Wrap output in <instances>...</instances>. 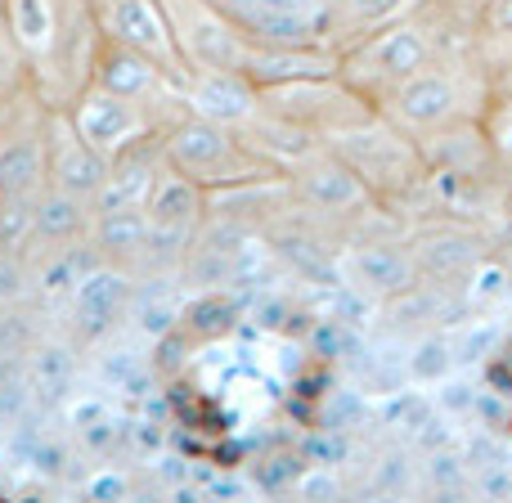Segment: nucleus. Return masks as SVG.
I'll return each mask as SVG.
<instances>
[{
	"label": "nucleus",
	"mask_w": 512,
	"mask_h": 503,
	"mask_svg": "<svg viewBox=\"0 0 512 503\" xmlns=\"http://www.w3.org/2000/svg\"><path fill=\"white\" fill-rule=\"evenodd\" d=\"M162 153H167V162L176 171H185L189 180L207 185V180H221L225 162H230V135L221 131V122L198 117V122L176 126L167 135V144H162Z\"/></svg>",
	"instance_id": "5"
},
{
	"label": "nucleus",
	"mask_w": 512,
	"mask_h": 503,
	"mask_svg": "<svg viewBox=\"0 0 512 503\" xmlns=\"http://www.w3.org/2000/svg\"><path fill=\"white\" fill-rule=\"evenodd\" d=\"M72 373H77V360L68 346H41L32 360V387L45 396H63L72 387Z\"/></svg>",
	"instance_id": "14"
},
{
	"label": "nucleus",
	"mask_w": 512,
	"mask_h": 503,
	"mask_svg": "<svg viewBox=\"0 0 512 503\" xmlns=\"http://www.w3.org/2000/svg\"><path fill=\"white\" fill-rule=\"evenodd\" d=\"M504 140H508V149H512V131H508V135H504Z\"/></svg>",
	"instance_id": "31"
},
{
	"label": "nucleus",
	"mask_w": 512,
	"mask_h": 503,
	"mask_svg": "<svg viewBox=\"0 0 512 503\" xmlns=\"http://www.w3.org/2000/svg\"><path fill=\"white\" fill-rule=\"evenodd\" d=\"M45 189L41 135H0V198H32Z\"/></svg>",
	"instance_id": "9"
},
{
	"label": "nucleus",
	"mask_w": 512,
	"mask_h": 503,
	"mask_svg": "<svg viewBox=\"0 0 512 503\" xmlns=\"http://www.w3.org/2000/svg\"><path fill=\"white\" fill-rule=\"evenodd\" d=\"M301 495H337V477L333 472H310V477L297 481Z\"/></svg>",
	"instance_id": "26"
},
{
	"label": "nucleus",
	"mask_w": 512,
	"mask_h": 503,
	"mask_svg": "<svg viewBox=\"0 0 512 503\" xmlns=\"http://www.w3.org/2000/svg\"><path fill=\"white\" fill-rule=\"evenodd\" d=\"M86 14H90V0L81 9H72V14H63L59 0H0L5 36L32 77H41L45 68H54V63L68 54V45H95L99 41V32L86 36V41L72 36L81 23H86Z\"/></svg>",
	"instance_id": "1"
},
{
	"label": "nucleus",
	"mask_w": 512,
	"mask_h": 503,
	"mask_svg": "<svg viewBox=\"0 0 512 503\" xmlns=\"http://www.w3.org/2000/svg\"><path fill=\"white\" fill-rule=\"evenodd\" d=\"M153 221L144 207H104L95 225V239L104 252H140L149 248Z\"/></svg>",
	"instance_id": "12"
},
{
	"label": "nucleus",
	"mask_w": 512,
	"mask_h": 503,
	"mask_svg": "<svg viewBox=\"0 0 512 503\" xmlns=\"http://www.w3.org/2000/svg\"><path fill=\"white\" fill-rule=\"evenodd\" d=\"M90 14H95L99 36L149 54L167 72L180 68V45H176V32H171V18L162 0H90Z\"/></svg>",
	"instance_id": "3"
},
{
	"label": "nucleus",
	"mask_w": 512,
	"mask_h": 503,
	"mask_svg": "<svg viewBox=\"0 0 512 503\" xmlns=\"http://www.w3.org/2000/svg\"><path fill=\"white\" fill-rule=\"evenodd\" d=\"M508 468H512V454H508Z\"/></svg>",
	"instance_id": "32"
},
{
	"label": "nucleus",
	"mask_w": 512,
	"mask_h": 503,
	"mask_svg": "<svg viewBox=\"0 0 512 503\" xmlns=\"http://www.w3.org/2000/svg\"><path fill=\"white\" fill-rule=\"evenodd\" d=\"M86 499H122L126 495V477L122 472H113V468H104V472H95V477H86Z\"/></svg>",
	"instance_id": "23"
},
{
	"label": "nucleus",
	"mask_w": 512,
	"mask_h": 503,
	"mask_svg": "<svg viewBox=\"0 0 512 503\" xmlns=\"http://www.w3.org/2000/svg\"><path fill=\"white\" fill-rule=\"evenodd\" d=\"M306 194L315 198L319 207H351L355 198H360V185H355V176L342 167H319L306 176Z\"/></svg>",
	"instance_id": "15"
},
{
	"label": "nucleus",
	"mask_w": 512,
	"mask_h": 503,
	"mask_svg": "<svg viewBox=\"0 0 512 503\" xmlns=\"http://www.w3.org/2000/svg\"><path fill=\"white\" fill-rule=\"evenodd\" d=\"M189 104L198 108V117L207 122H243L252 113V90L243 86L239 72H207L194 90H189Z\"/></svg>",
	"instance_id": "10"
},
{
	"label": "nucleus",
	"mask_w": 512,
	"mask_h": 503,
	"mask_svg": "<svg viewBox=\"0 0 512 503\" xmlns=\"http://www.w3.org/2000/svg\"><path fill=\"white\" fill-rule=\"evenodd\" d=\"M310 454H319V459H333V454H342V441H328V436H319V441H310Z\"/></svg>",
	"instance_id": "28"
},
{
	"label": "nucleus",
	"mask_w": 512,
	"mask_h": 503,
	"mask_svg": "<svg viewBox=\"0 0 512 503\" xmlns=\"http://www.w3.org/2000/svg\"><path fill=\"white\" fill-rule=\"evenodd\" d=\"M378 63L387 72H409L423 63V36L409 32V27H400V32H391L387 41L378 45Z\"/></svg>",
	"instance_id": "17"
},
{
	"label": "nucleus",
	"mask_w": 512,
	"mask_h": 503,
	"mask_svg": "<svg viewBox=\"0 0 512 503\" xmlns=\"http://www.w3.org/2000/svg\"><path fill=\"white\" fill-rule=\"evenodd\" d=\"M499 27H508V32H512V0L499 5Z\"/></svg>",
	"instance_id": "30"
},
{
	"label": "nucleus",
	"mask_w": 512,
	"mask_h": 503,
	"mask_svg": "<svg viewBox=\"0 0 512 503\" xmlns=\"http://www.w3.org/2000/svg\"><path fill=\"white\" fill-rule=\"evenodd\" d=\"M135 324L149 337H167L171 324H176V301H171V292H144V297L135 301Z\"/></svg>",
	"instance_id": "18"
},
{
	"label": "nucleus",
	"mask_w": 512,
	"mask_h": 503,
	"mask_svg": "<svg viewBox=\"0 0 512 503\" xmlns=\"http://www.w3.org/2000/svg\"><path fill=\"white\" fill-rule=\"evenodd\" d=\"M445 405H459V409H472L477 405V391L468 387V382H459V387H445Z\"/></svg>",
	"instance_id": "27"
},
{
	"label": "nucleus",
	"mask_w": 512,
	"mask_h": 503,
	"mask_svg": "<svg viewBox=\"0 0 512 503\" xmlns=\"http://www.w3.org/2000/svg\"><path fill=\"white\" fill-rule=\"evenodd\" d=\"M355 5L364 9V14H382L387 5H396V0H355Z\"/></svg>",
	"instance_id": "29"
},
{
	"label": "nucleus",
	"mask_w": 512,
	"mask_h": 503,
	"mask_svg": "<svg viewBox=\"0 0 512 503\" xmlns=\"http://www.w3.org/2000/svg\"><path fill=\"white\" fill-rule=\"evenodd\" d=\"M162 63H153L149 54L131 50V45L122 41H108V36H99L95 41V59H90V81L104 90H113V95H126V99H149L153 90H158L162 81Z\"/></svg>",
	"instance_id": "6"
},
{
	"label": "nucleus",
	"mask_w": 512,
	"mask_h": 503,
	"mask_svg": "<svg viewBox=\"0 0 512 503\" xmlns=\"http://www.w3.org/2000/svg\"><path fill=\"white\" fill-rule=\"evenodd\" d=\"M450 104H454V90H450V81H441V77H423L418 86H409V95H405V113L418 117V122H432V117L450 113Z\"/></svg>",
	"instance_id": "16"
},
{
	"label": "nucleus",
	"mask_w": 512,
	"mask_h": 503,
	"mask_svg": "<svg viewBox=\"0 0 512 503\" xmlns=\"http://www.w3.org/2000/svg\"><path fill=\"white\" fill-rule=\"evenodd\" d=\"M32 234V203L27 198H0V252H14Z\"/></svg>",
	"instance_id": "19"
},
{
	"label": "nucleus",
	"mask_w": 512,
	"mask_h": 503,
	"mask_svg": "<svg viewBox=\"0 0 512 503\" xmlns=\"http://www.w3.org/2000/svg\"><path fill=\"white\" fill-rule=\"evenodd\" d=\"M23 292V270L14 265V252H0V301Z\"/></svg>",
	"instance_id": "24"
},
{
	"label": "nucleus",
	"mask_w": 512,
	"mask_h": 503,
	"mask_svg": "<svg viewBox=\"0 0 512 503\" xmlns=\"http://www.w3.org/2000/svg\"><path fill=\"white\" fill-rule=\"evenodd\" d=\"M355 270H360V283L382 288V292H400V288H409V279H414V265H409L405 256L382 252V248L355 252Z\"/></svg>",
	"instance_id": "13"
},
{
	"label": "nucleus",
	"mask_w": 512,
	"mask_h": 503,
	"mask_svg": "<svg viewBox=\"0 0 512 503\" xmlns=\"http://www.w3.org/2000/svg\"><path fill=\"white\" fill-rule=\"evenodd\" d=\"M63 108H68L72 126L81 131V140L95 144L108 162H113L122 149H131L135 140L149 135V122H144V113H140V99L113 95V90L95 86V81H86Z\"/></svg>",
	"instance_id": "4"
},
{
	"label": "nucleus",
	"mask_w": 512,
	"mask_h": 503,
	"mask_svg": "<svg viewBox=\"0 0 512 503\" xmlns=\"http://www.w3.org/2000/svg\"><path fill=\"white\" fill-rule=\"evenodd\" d=\"M41 144H45V185L95 203L104 180H108V158L95 149V144L81 140V131L72 126L68 108H50Z\"/></svg>",
	"instance_id": "2"
},
{
	"label": "nucleus",
	"mask_w": 512,
	"mask_h": 503,
	"mask_svg": "<svg viewBox=\"0 0 512 503\" xmlns=\"http://www.w3.org/2000/svg\"><path fill=\"white\" fill-rule=\"evenodd\" d=\"M27 459H32V468L41 472V477H63V468H68V450H63L59 441H36Z\"/></svg>",
	"instance_id": "21"
},
{
	"label": "nucleus",
	"mask_w": 512,
	"mask_h": 503,
	"mask_svg": "<svg viewBox=\"0 0 512 503\" xmlns=\"http://www.w3.org/2000/svg\"><path fill=\"white\" fill-rule=\"evenodd\" d=\"M90 212H86V198L77 194H63V189H41L32 203V234L50 243H72L81 230H86Z\"/></svg>",
	"instance_id": "11"
},
{
	"label": "nucleus",
	"mask_w": 512,
	"mask_h": 503,
	"mask_svg": "<svg viewBox=\"0 0 512 503\" xmlns=\"http://www.w3.org/2000/svg\"><path fill=\"white\" fill-rule=\"evenodd\" d=\"M432 481L436 486H445V490H454L463 481V468L450 459V454H441V459H432Z\"/></svg>",
	"instance_id": "25"
},
{
	"label": "nucleus",
	"mask_w": 512,
	"mask_h": 503,
	"mask_svg": "<svg viewBox=\"0 0 512 503\" xmlns=\"http://www.w3.org/2000/svg\"><path fill=\"white\" fill-rule=\"evenodd\" d=\"M72 301H77L81 333L99 337L117 324V315H122L126 301H131V279H126L122 270H108V265H90L77 279V288H72Z\"/></svg>",
	"instance_id": "7"
},
{
	"label": "nucleus",
	"mask_w": 512,
	"mask_h": 503,
	"mask_svg": "<svg viewBox=\"0 0 512 503\" xmlns=\"http://www.w3.org/2000/svg\"><path fill=\"white\" fill-rule=\"evenodd\" d=\"M144 212H149V221L162 225V230H189V225L198 221V212H203V185L167 162V167L153 176L149 194H144Z\"/></svg>",
	"instance_id": "8"
},
{
	"label": "nucleus",
	"mask_w": 512,
	"mask_h": 503,
	"mask_svg": "<svg viewBox=\"0 0 512 503\" xmlns=\"http://www.w3.org/2000/svg\"><path fill=\"white\" fill-rule=\"evenodd\" d=\"M450 369H454V351L441 342V337H436V342H423L414 351V360H409V373H414V378H427V382L445 378Z\"/></svg>",
	"instance_id": "20"
},
{
	"label": "nucleus",
	"mask_w": 512,
	"mask_h": 503,
	"mask_svg": "<svg viewBox=\"0 0 512 503\" xmlns=\"http://www.w3.org/2000/svg\"><path fill=\"white\" fill-rule=\"evenodd\" d=\"M423 261H427V270H441V274H445V270H454V265L468 261V243L445 239V243H436V248H427Z\"/></svg>",
	"instance_id": "22"
}]
</instances>
